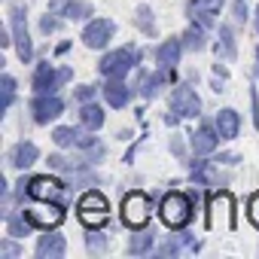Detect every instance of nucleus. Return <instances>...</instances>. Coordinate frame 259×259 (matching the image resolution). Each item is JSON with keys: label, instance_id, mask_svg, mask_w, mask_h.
I'll return each mask as SVG.
<instances>
[{"label": "nucleus", "instance_id": "1", "mask_svg": "<svg viewBox=\"0 0 259 259\" xmlns=\"http://www.w3.org/2000/svg\"><path fill=\"white\" fill-rule=\"evenodd\" d=\"M192 213H195L192 195H186V192H180V189L162 195L159 217H162V223H165L168 229H183V226H189V223H192Z\"/></svg>", "mask_w": 259, "mask_h": 259}, {"label": "nucleus", "instance_id": "2", "mask_svg": "<svg viewBox=\"0 0 259 259\" xmlns=\"http://www.w3.org/2000/svg\"><path fill=\"white\" fill-rule=\"evenodd\" d=\"M138 61H141V52H138L135 46H122V49H116V52H107V55L101 58L98 70H101L107 79H125V73L132 70Z\"/></svg>", "mask_w": 259, "mask_h": 259}, {"label": "nucleus", "instance_id": "3", "mask_svg": "<svg viewBox=\"0 0 259 259\" xmlns=\"http://www.w3.org/2000/svg\"><path fill=\"white\" fill-rule=\"evenodd\" d=\"M10 28H13L16 55H19L22 64H28L34 58V46H31V34H28V13H25V7H10Z\"/></svg>", "mask_w": 259, "mask_h": 259}, {"label": "nucleus", "instance_id": "4", "mask_svg": "<svg viewBox=\"0 0 259 259\" xmlns=\"http://www.w3.org/2000/svg\"><path fill=\"white\" fill-rule=\"evenodd\" d=\"M207 226L220 229V232H232L235 229V198L229 192H220L210 198L207 204Z\"/></svg>", "mask_w": 259, "mask_h": 259}, {"label": "nucleus", "instance_id": "5", "mask_svg": "<svg viewBox=\"0 0 259 259\" xmlns=\"http://www.w3.org/2000/svg\"><path fill=\"white\" fill-rule=\"evenodd\" d=\"M70 76H73L70 67H58V70H55L49 61H43V64H37V70H34V92H37V95H55Z\"/></svg>", "mask_w": 259, "mask_h": 259}, {"label": "nucleus", "instance_id": "6", "mask_svg": "<svg viewBox=\"0 0 259 259\" xmlns=\"http://www.w3.org/2000/svg\"><path fill=\"white\" fill-rule=\"evenodd\" d=\"M76 210H79L82 226H89V229H98V226H104V223H107V198H104L98 189H92V192L79 195Z\"/></svg>", "mask_w": 259, "mask_h": 259}, {"label": "nucleus", "instance_id": "7", "mask_svg": "<svg viewBox=\"0 0 259 259\" xmlns=\"http://www.w3.org/2000/svg\"><path fill=\"white\" fill-rule=\"evenodd\" d=\"M122 223L128 229H144L150 223V198L144 192H128L122 198Z\"/></svg>", "mask_w": 259, "mask_h": 259}, {"label": "nucleus", "instance_id": "8", "mask_svg": "<svg viewBox=\"0 0 259 259\" xmlns=\"http://www.w3.org/2000/svg\"><path fill=\"white\" fill-rule=\"evenodd\" d=\"M28 195L31 198H37V201H61L64 204V198H67V186L61 183V180H55V177H31L28 180Z\"/></svg>", "mask_w": 259, "mask_h": 259}, {"label": "nucleus", "instance_id": "9", "mask_svg": "<svg viewBox=\"0 0 259 259\" xmlns=\"http://www.w3.org/2000/svg\"><path fill=\"white\" fill-rule=\"evenodd\" d=\"M25 217L31 220L34 229H55L64 220V204L61 201H43L40 207H25Z\"/></svg>", "mask_w": 259, "mask_h": 259}, {"label": "nucleus", "instance_id": "10", "mask_svg": "<svg viewBox=\"0 0 259 259\" xmlns=\"http://www.w3.org/2000/svg\"><path fill=\"white\" fill-rule=\"evenodd\" d=\"M171 110L180 116V119H192V116H198L201 113V98L195 95V89L192 85H177L174 89V95H171Z\"/></svg>", "mask_w": 259, "mask_h": 259}, {"label": "nucleus", "instance_id": "11", "mask_svg": "<svg viewBox=\"0 0 259 259\" xmlns=\"http://www.w3.org/2000/svg\"><path fill=\"white\" fill-rule=\"evenodd\" d=\"M31 113H34V122L37 125H49L52 119H58L64 113V101L55 98V95H37L31 101Z\"/></svg>", "mask_w": 259, "mask_h": 259}, {"label": "nucleus", "instance_id": "12", "mask_svg": "<svg viewBox=\"0 0 259 259\" xmlns=\"http://www.w3.org/2000/svg\"><path fill=\"white\" fill-rule=\"evenodd\" d=\"M113 31H116V25H113L110 19H95V22L85 25V31H82V43H85L89 49H104V46L113 40Z\"/></svg>", "mask_w": 259, "mask_h": 259}, {"label": "nucleus", "instance_id": "13", "mask_svg": "<svg viewBox=\"0 0 259 259\" xmlns=\"http://www.w3.org/2000/svg\"><path fill=\"white\" fill-rule=\"evenodd\" d=\"M220 7H223V0H189L186 13L201 28H213L217 25V16H220Z\"/></svg>", "mask_w": 259, "mask_h": 259}, {"label": "nucleus", "instance_id": "14", "mask_svg": "<svg viewBox=\"0 0 259 259\" xmlns=\"http://www.w3.org/2000/svg\"><path fill=\"white\" fill-rule=\"evenodd\" d=\"M49 13L52 16H64L70 22H82L95 10H92V4H85V0H49Z\"/></svg>", "mask_w": 259, "mask_h": 259}, {"label": "nucleus", "instance_id": "15", "mask_svg": "<svg viewBox=\"0 0 259 259\" xmlns=\"http://www.w3.org/2000/svg\"><path fill=\"white\" fill-rule=\"evenodd\" d=\"M189 141H192V153H195V156H207V153L217 150V144H220L223 138H220L217 128H210V125L204 122V125H198L195 135H189Z\"/></svg>", "mask_w": 259, "mask_h": 259}, {"label": "nucleus", "instance_id": "16", "mask_svg": "<svg viewBox=\"0 0 259 259\" xmlns=\"http://www.w3.org/2000/svg\"><path fill=\"white\" fill-rule=\"evenodd\" d=\"M37 159H40V150H37V144H31V141H22V144H16V147L10 150V156H7V162H10L13 168H19V171L31 168Z\"/></svg>", "mask_w": 259, "mask_h": 259}, {"label": "nucleus", "instance_id": "17", "mask_svg": "<svg viewBox=\"0 0 259 259\" xmlns=\"http://www.w3.org/2000/svg\"><path fill=\"white\" fill-rule=\"evenodd\" d=\"M171 82H174V67H159V73L141 79V95L150 101V98H156V95H159L165 85H171Z\"/></svg>", "mask_w": 259, "mask_h": 259}, {"label": "nucleus", "instance_id": "18", "mask_svg": "<svg viewBox=\"0 0 259 259\" xmlns=\"http://www.w3.org/2000/svg\"><path fill=\"white\" fill-rule=\"evenodd\" d=\"M67 253V244L61 235H43L37 241V259H61Z\"/></svg>", "mask_w": 259, "mask_h": 259}, {"label": "nucleus", "instance_id": "19", "mask_svg": "<svg viewBox=\"0 0 259 259\" xmlns=\"http://www.w3.org/2000/svg\"><path fill=\"white\" fill-rule=\"evenodd\" d=\"M238 128H241V116H238L232 107H226V110H220V113H217V132H220V138H223V141L238 138Z\"/></svg>", "mask_w": 259, "mask_h": 259}, {"label": "nucleus", "instance_id": "20", "mask_svg": "<svg viewBox=\"0 0 259 259\" xmlns=\"http://www.w3.org/2000/svg\"><path fill=\"white\" fill-rule=\"evenodd\" d=\"M183 37L180 40H165L159 49H156V61H159V67H174V64H180V55H183Z\"/></svg>", "mask_w": 259, "mask_h": 259}, {"label": "nucleus", "instance_id": "21", "mask_svg": "<svg viewBox=\"0 0 259 259\" xmlns=\"http://www.w3.org/2000/svg\"><path fill=\"white\" fill-rule=\"evenodd\" d=\"M104 98H107V104H110V107L122 110L128 101H132V89L125 85V79H110V82L104 85Z\"/></svg>", "mask_w": 259, "mask_h": 259}, {"label": "nucleus", "instance_id": "22", "mask_svg": "<svg viewBox=\"0 0 259 259\" xmlns=\"http://www.w3.org/2000/svg\"><path fill=\"white\" fill-rule=\"evenodd\" d=\"M183 250H189V253H195L198 250V241L195 238H189V235H171L156 253L159 256H177V253H183Z\"/></svg>", "mask_w": 259, "mask_h": 259}, {"label": "nucleus", "instance_id": "23", "mask_svg": "<svg viewBox=\"0 0 259 259\" xmlns=\"http://www.w3.org/2000/svg\"><path fill=\"white\" fill-rule=\"evenodd\" d=\"M104 119H107V116H104V110H101L98 104H92V101L82 104V110H79V125L85 128V132H98V128L104 125Z\"/></svg>", "mask_w": 259, "mask_h": 259}, {"label": "nucleus", "instance_id": "24", "mask_svg": "<svg viewBox=\"0 0 259 259\" xmlns=\"http://www.w3.org/2000/svg\"><path fill=\"white\" fill-rule=\"evenodd\" d=\"M192 177L201 186H213V183H226V177H220V171L210 162H192Z\"/></svg>", "mask_w": 259, "mask_h": 259}, {"label": "nucleus", "instance_id": "25", "mask_svg": "<svg viewBox=\"0 0 259 259\" xmlns=\"http://www.w3.org/2000/svg\"><path fill=\"white\" fill-rule=\"evenodd\" d=\"M217 55L220 58H226V61H232L235 58V34H232V28L229 25H223L220 28V40H217Z\"/></svg>", "mask_w": 259, "mask_h": 259}, {"label": "nucleus", "instance_id": "26", "mask_svg": "<svg viewBox=\"0 0 259 259\" xmlns=\"http://www.w3.org/2000/svg\"><path fill=\"white\" fill-rule=\"evenodd\" d=\"M204 31H207V28H201V25L195 22V25H192V28L183 34V46H186L189 52H201V49L207 46V37H204Z\"/></svg>", "mask_w": 259, "mask_h": 259}, {"label": "nucleus", "instance_id": "27", "mask_svg": "<svg viewBox=\"0 0 259 259\" xmlns=\"http://www.w3.org/2000/svg\"><path fill=\"white\" fill-rule=\"evenodd\" d=\"M34 226H31V220L25 217V210L22 213H16V210H10V217H7V232L13 235V238H22V235H28Z\"/></svg>", "mask_w": 259, "mask_h": 259}, {"label": "nucleus", "instance_id": "28", "mask_svg": "<svg viewBox=\"0 0 259 259\" xmlns=\"http://www.w3.org/2000/svg\"><path fill=\"white\" fill-rule=\"evenodd\" d=\"M85 165H92L89 159H67V156H49V168H55V171H67V174H73V171H82Z\"/></svg>", "mask_w": 259, "mask_h": 259}, {"label": "nucleus", "instance_id": "29", "mask_svg": "<svg viewBox=\"0 0 259 259\" xmlns=\"http://www.w3.org/2000/svg\"><path fill=\"white\" fill-rule=\"evenodd\" d=\"M135 25H138L147 37H156V34H159V28H156V19H153V10H150V7H138V13H135Z\"/></svg>", "mask_w": 259, "mask_h": 259}, {"label": "nucleus", "instance_id": "30", "mask_svg": "<svg viewBox=\"0 0 259 259\" xmlns=\"http://www.w3.org/2000/svg\"><path fill=\"white\" fill-rule=\"evenodd\" d=\"M150 250H153V232L138 229V235L132 238V244H128V253H150Z\"/></svg>", "mask_w": 259, "mask_h": 259}, {"label": "nucleus", "instance_id": "31", "mask_svg": "<svg viewBox=\"0 0 259 259\" xmlns=\"http://www.w3.org/2000/svg\"><path fill=\"white\" fill-rule=\"evenodd\" d=\"M79 135H82V132H76V128H67V125H61V128H55V132H52V141H55L58 147H76Z\"/></svg>", "mask_w": 259, "mask_h": 259}, {"label": "nucleus", "instance_id": "32", "mask_svg": "<svg viewBox=\"0 0 259 259\" xmlns=\"http://www.w3.org/2000/svg\"><path fill=\"white\" fill-rule=\"evenodd\" d=\"M13 98H16V79L13 76H4V104H0V110H10L13 107Z\"/></svg>", "mask_w": 259, "mask_h": 259}, {"label": "nucleus", "instance_id": "33", "mask_svg": "<svg viewBox=\"0 0 259 259\" xmlns=\"http://www.w3.org/2000/svg\"><path fill=\"white\" fill-rule=\"evenodd\" d=\"M85 247H89V253H104V250H107V238H104L101 232H92V235L85 238Z\"/></svg>", "mask_w": 259, "mask_h": 259}, {"label": "nucleus", "instance_id": "34", "mask_svg": "<svg viewBox=\"0 0 259 259\" xmlns=\"http://www.w3.org/2000/svg\"><path fill=\"white\" fill-rule=\"evenodd\" d=\"M0 256H4V259H19L22 256V247L7 238V241H0Z\"/></svg>", "mask_w": 259, "mask_h": 259}, {"label": "nucleus", "instance_id": "35", "mask_svg": "<svg viewBox=\"0 0 259 259\" xmlns=\"http://www.w3.org/2000/svg\"><path fill=\"white\" fill-rule=\"evenodd\" d=\"M58 28H61V22H58V19H52V13H46V16L40 19V31H43V34H55Z\"/></svg>", "mask_w": 259, "mask_h": 259}, {"label": "nucleus", "instance_id": "36", "mask_svg": "<svg viewBox=\"0 0 259 259\" xmlns=\"http://www.w3.org/2000/svg\"><path fill=\"white\" fill-rule=\"evenodd\" d=\"M95 95H98V89H95V85H79V89L73 92V98H76L79 104H89V101H92Z\"/></svg>", "mask_w": 259, "mask_h": 259}, {"label": "nucleus", "instance_id": "37", "mask_svg": "<svg viewBox=\"0 0 259 259\" xmlns=\"http://www.w3.org/2000/svg\"><path fill=\"white\" fill-rule=\"evenodd\" d=\"M247 217H250V223L259 229V192H256V195H250V204H247Z\"/></svg>", "mask_w": 259, "mask_h": 259}, {"label": "nucleus", "instance_id": "38", "mask_svg": "<svg viewBox=\"0 0 259 259\" xmlns=\"http://www.w3.org/2000/svg\"><path fill=\"white\" fill-rule=\"evenodd\" d=\"M244 19H247V7H244V0H235V22H238V25H244Z\"/></svg>", "mask_w": 259, "mask_h": 259}, {"label": "nucleus", "instance_id": "39", "mask_svg": "<svg viewBox=\"0 0 259 259\" xmlns=\"http://www.w3.org/2000/svg\"><path fill=\"white\" fill-rule=\"evenodd\" d=\"M217 162H223V165H238L241 159H238V156H232V153H226V156H220Z\"/></svg>", "mask_w": 259, "mask_h": 259}, {"label": "nucleus", "instance_id": "40", "mask_svg": "<svg viewBox=\"0 0 259 259\" xmlns=\"http://www.w3.org/2000/svg\"><path fill=\"white\" fill-rule=\"evenodd\" d=\"M213 70H217V76H220V79H226V76H229V70H226L223 64H213Z\"/></svg>", "mask_w": 259, "mask_h": 259}, {"label": "nucleus", "instance_id": "41", "mask_svg": "<svg viewBox=\"0 0 259 259\" xmlns=\"http://www.w3.org/2000/svg\"><path fill=\"white\" fill-rule=\"evenodd\" d=\"M171 150H174V153H177V156H183V144H180V141H177V138H174V141H171Z\"/></svg>", "mask_w": 259, "mask_h": 259}, {"label": "nucleus", "instance_id": "42", "mask_svg": "<svg viewBox=\"0 0 259 259\" xmlns=\"http://www.w3.org/2000/svg\"><path fill=\"white\" fill-rule=\"evenodd\" d=\"M256 76H259V46H256Z\"/></svg>", "mask_w": 259, "mask_h": 259}, {"label": "nucleus", "instance_id": "43", "mask_svg": "<svg viewBox=\"0 0 259 259\" xmlns=\"http://www.w3.org/2000/svg\"><path fill=\"white\" fill-rule=\"evenodd\" d=\"M256 31H259V7H256Z\"/></svg>", "mask_w": 259, "mask_h": 259}]
</instances>
